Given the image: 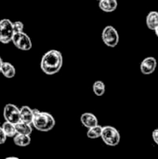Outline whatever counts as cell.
I'll return each mask as SVG.
<instances>
[{
    "instance_id": "cell-20",
    "label": "cell",
    "mask_w": 158,
    "mask_h": 159,
    "mask_svg": "<svg viewBox=\"0 0 158 159\" xmlns=\"http://www.w3.org/2000/svg\"><path fill=\"white\" fill-rule=\"evenodd\" d=\"M7 137L6 136V134H5V132H4L3 129L0 127V144L5 143L6 141H7Z\"/></svg>"
},
{
    "instance_id": "cell-11",
    "label": "cell",
    "mask_w": 158,
    "mask_h": 159,
    "mask_svg": "<svg viewBox=\"0 0 158 159\" xmlns=\"http://www.w3.org/2000/svg\"><path fill=\"white\" fill-rule=\"evenodd\" d=\"M33 116H33V109H31V107H29L27 105L21 106V108L20 109V121L32 125Z\"/></svg>"
},
{
    "instance_id": "cell-21",
    "label": "cell",
    "mask_w": 158,
    "mask_h": 159,
    "mask_svg": "<svg viewBox=\"0 0 158 159\" xmlns=\"http://www.w3.org/2000/svg\"><path fill=\"white\" fill-rule=\"evenodd\" d=\"M152 138L154 140V142L156 143V144L158 145V129H155L152 133Z\"/></svg>"
},
{
    "instance_id": "cell-19",
    "label": "cell",
    "mask_w": 158,
    "mask_h": 159,
    "mask_svg": "<svg viewBox=\"0 0 158 159\" xmlns=\"http://www.w3.org/2000/svg\"><path fill=\"white\" fill-rule=\"evenodd\" d=\"M13 30H14V33L22 32L24 30V24L20 20L14 21L13 22Z\"/></svg>"
},
{
    "instance_id": "cell-14",
    "label": "cell",
    "mask_w": 158,
    "mask_h": 159,
    "mask_svg": "<svg viewBox=\"0 0 158 159\" xmlns=\"http://www.w3.org/2000/svg\"><path fill=\"white\" fill-rule=\"evenodd\" d=\"M15 129H16V132L20 133V134H26V135H31L33 132V128L31 124L22 122V121H19L15 124Z\"/></svg>"
},
{
    "instance_id": "cell-2",
    "label": "cell",
    "mask_w": 158,
    "mask_h": 159,
    "mask_svg": "<svg viewBox=\"0 0 158 159\" xmlns=\"http://www.w3.org/2000/svg\"><path fill=\"white\" fill-rule=\"evenodd\" d=\"M32 126L38 131L47 132L53 129L56 121L52 115L47 112H40L37 109H33Z\"/></svg>"
},
{
    "instance_id": "cell-15",
    "label": "cell",
    "mask_w": 158,
    "mask_h": 159,
    "mask_svg": "<svg viewBox=\"0 0 158 159\" xmlns=\"http://www.w3.org/2000/svg\"><path fill=\"white\" fill-rule=\"evenodd\" d=\"M146 24L150 30L155 31L158 25V12L151 11L146 17Z\"/></svg>"
},
{
    "instance_id": "cell-9",
    "label": "cell",
    "mask_w": 158,
    "mask_h": 159,
    "mask_svg": "<svg viewBox=\"0 0 158 159\" xmlns=\"http://www.w3.org/2000/svg\"><path fill=\"white\" fill-rule=\"evenodd\" d=\"M80 121H81V124L87 129H89L98 125V118L92 113H84L80 117Z\"/></svg>"
},
{
    "instance_id": "cell-6",
    "label": "cell",
    "mask_w": 158,
    "mask_h": 159,
    "mask_svg": "<svg viewBox=\"0 0 158 159\" xmlns=\"http://www.w3.org/2000/svg\"><path fill=\"white\" fill-rule=\"evenodd\" d=\"M14 34L13 22L8 19H3L0 20V42L2 44H8L11 42Z\"/></svg>"
},
{
    "instance_id": "cell-23",
    "label": "cell",
    "mask_w": 158,
    "mask_h": 159,
    "mask_svg": "<svg viewBox=\"0 0 158 159\" xmlns=\"http://www.w3.org/2000/svg\"><path fill=\"white\" fill-rule=\"evenodd\" d=\"M155 32H156V35L158 36V25H157V27L156 28V30H155Z\"/></svg>"
},
{
    "instance_id": "cell-1",
    "label": "cell",
    "mask_w": 158,
    "mask_h": 159,
    "mask_svg": "<svg viewBox=\"0 0 158 159\" xmlns=\"http://www.w3.org/2000/svg\"><path fill=\"white\" fill-rule=\"evenodd\" d=\"M62 64L63 58L61 52L56 49H51L43 55L40 67L43 73L48 75H52L61 71Z\"/></svg>"
},
{
    "instance_id": "cell-17",
    "label": "cell",
    "mask_w": 158,
    "mask_h": 159,
    "mask_svg": "<svg viewBox=\"0 0 158 159\" xmlns=\"http://www.w3.org/2000/svg\"><path fill=\"white\" fill-rule=\"evenodd\" d=\"M102 130V127L98 124V125H96V126L88 129V130L87 132V136H88V138L92 139V140L101 138Z\"/></svg>"
},
{
    "instance_id": "cell-7",
    "label": "cell",
    "mask_w": 158,
    "mask_h": 159,
    "mask_svg": "<svg viewBox=\"0 0 158 159\" xmlns=\"http://www.w3.org/2000/svg\"><path fill=\"white\" fill-rule=\"evenodd\" d=\"M3 115H4L5 120L7 121V122L16 124L17 122L20 121V109L16 105H14L12 103H7V104L5 105Z\"/></svg>"
},
{
    "instance_id": "cell-22",
    "label": "cell",
    "mask_w": 158,
    "mask_h": 159,
    "mask_svg": "<svg viewBox=\"0 0 158 159\" xmlns=\"http://www.w3.org/2000/svg\"><path fill=\"white\" fill-rule=\"evenodd\" d=\"M2 64H3V60H2V58L0 57V71H1V66H2Z\"/></svg>"
},
{
    "instance_id": "cell-12",
    "label": "cell",
    "mask_w": 158,
    "mask_h": 159,
    "mask_svg": "<svg viewBox=\"0 0 158 159\" xmlns=\"http://www.w3.org/2000/svg\"><path fill=\"white\" fill-rule=\"evenodd\" d=\"M13 142H14L15 145H17V146L26 147L31 143V137H30V135L17 133L13 137Z\"/></svg>"
},
{
    "instance_id": "cell-13",
    "label": "cell",
    "mask_w": 158,
    "mask_h": 159,
    "mask_svg": "<svg viewBox=\"0 0 158 159\" xmlns=\"http://www.w3.org/2000/svg\"><path fill=\"white\" fill-rule=\"evenodd\" d=\"M0 73H2V75L6 77V78H13L16 75V70L15 67L9 63V62H5L3 61V64L1 66V71Z\"/></svg>"
},
{
    "instance_id": "cell-16",
    "label": "cell",
    "mask_w": 158,
    "mask_h": 159,
    "mask_svg": "<svg viewBox=\"0 0 158 159\" xmlns=\"http://www.w3.org/2000/svg\"><path fill=\"white\" fill-rule=\"evenodd\" d=\"M1 128L3 129L6 136L8 137V138H13L17 134L16 129H15V124H13V123H10V122L6 121V122H4L2 124Z\"/></svg>"
},
{
    "instance_id": "cell-5",
    "label": "cell",
    "mask_w": 158,
    "mask_h": 159,
    "mask_svg": "<svg viewBox=\"0 0 158 159\" xmlns=\"http://www.w3.org/2000/svg\"><path fill=\"white\" fill-rule=\"evenodd\" d=\"M102 38L103 43L107 47H109V48H115V47H116L117 44H118V42H119V34H118V32L112 25H108V26H106L102 30Z\"/></svg>"
},
{
    "instance_id": "cell-4",
    "label": "cell",
    "mask_w": 158,
    "mask_h": 159,
    "mask_svg": "<svg viewBox=\"0 0 158 159\" xmlns=\"http://www.w3.org/2000/svg\"><path fill=\"white\" fill-rule=\"evenodd\" d=\"M11 42L13 43V45L17 48L23 50V51H28L33 47L31 38L23 31L19 32V33H14L12 39H11Z\"/></svg>"
},
{
    "instance_id": "cell-3",
    "label": "cell",
    "mask_w": 158,
    "mask_h": 159,
    "mask_svg": "<svg viewBox=\"0 0 158 159\" xmlns=\"http://www.w3.org/2000/svg\"><path fill=\"white\" fill-rule=\"evenodd\" d=\"M101 138L103 141V143L108 146L118 145L120 143V139H121L119 131L115 127H112V126L102 127Z\"/></svg>"
},
{
    "instance_id": "cell-10",
    "label": "cell",
    "mask_w": 158,
    "mask_h": 159,
    "mask_svg": "<svg viewBox=\"0 0 158 159\" xmlns=\"http://www.w3.org/2000/svg\"><path fill=\"white\" fill-rule=\"evenodd\" d=\"M117 0H100L99 7L103 12H114L117 8Z\"/></svg>"
},
{
    "instance_id": "cell-8",
    "label": "cell",
    "mask_w": 158,
    "mask_h": 159,
    "mask_svg": "<svg viewBox=\"0 0 158 159\" xmlns=\"http://www.w3.org/2000/svg\"><path fill=\"white\" fill-rule=\"evenodd\" d=\"M156 59L154 57H147L141 63V71L143 75H151L156 71Z\"/></svg>"
},
{
    "instance_id": "cell-24",
    "label": "cell",
    "mask_w": 158,
    "mask_h": 159,
    "mask_svg": "<svg viewBox=\"0 0 158 159\" xmlns=\"http://www.w3.org/2000/svg\"><path fill=\"white\" fill-rule=\"evenodd\" d=\"M97 1H100V0H97Z\"/></svg>"
},
{
    "instance_id": "cell-18",
    "label": "cell",
    "mask_w": 158,
    "mask_h": 159,
    "mask_svg": "<svg viewBox=\"0 0 158 159\" xmlns=\"http://www.w3.org/2000/svg\"><path fill=\"white\" fill-rule=\"evenodd\" d=\"M93 92L96 96H102L105 93V85L102 81H96L93 84Z\"/></svg>"
}]
</instances>
